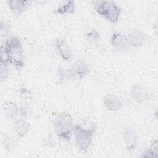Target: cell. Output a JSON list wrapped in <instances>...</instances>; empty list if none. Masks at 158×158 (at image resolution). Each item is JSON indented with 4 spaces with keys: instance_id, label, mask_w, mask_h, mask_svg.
<instances>
[{
    "instance_id": "7c38bea8",
    "label": "cell",
    "mask_w": 158,
    "mask_h": 158,
    "mask_svg": "<svg viewBox=\"0 0 158 158\" xmlns=\"http://www.w3.org/2000/svg\"><path fill=\"white\" fill-rule=\"evenodd\" d=\"M7 6L10 10L15 14L20 15L30 6V2L28 1H7Z\"/></svg>"
},
{
    "instance_id": "44dd1931",
    "label": "cell",
    "mask_w": 158,
    "mask_h": 158,
    "mask_svg": "<svg viewBox=\"0 0 158 158\" xmlns=\"http://www.w3.org/2000/svg\"><path fill=\"white\" fill-rule=\"evenodd\" d=\"M57 75L59 80H60V81H65L66 80L71 78L69 70H65L62 67H59L57 69Z\"/></svg>"
},
{
    "instance_id": "9c48e42d",
    "label": "cell",
    "mask_w": 158,
    "mask_h": 158,
    "mask_svg": "<svg viewBox=\"0 0 158 158\" xmlns=\"http://www.w3.org/2000/svg\"><path fill=\"white\" fill-rule=\"evenodd\" d=\"M123 140L128 151L132 152L137 144L138 137L135 131L132 128H127L123 133Z\"/></svg>"
},
{
    "instance_id": "2e32d148",
    "label": "cell",
    "mask_w": 158,
    "mask_h": 158,
    "mask_svg": "<svg viewBox=\"0 0 158 158\" xmlns=\"http://www.w3.org/2000/svg\"><path fill=\"white\" fill-rule=\"evenodd\" d=\"M19 98L25 105H28L33 100V94L27 88H22L19 92Z\"/></svg>"
},
{
    "instance_id": "ffe728a7",
    "label": "cell",
    "mask_w": 158,
    "mask_h": 158,
    "mask_svg": "<svg viewBox=\"0 0 158 158\" xmlns=\"http://www.w3.org/2000/svg\"><path fill=\"white\" fill-rule=\"evenodd\" d=\"M157 141H155L154 143H152L151 148L147 150L143 153L142 157H157Z\"/></svg>"
},
{
    "instance_id": "e0dca14e",
    "label": "cell",
    "mask_w": 158,
    "mask_h": 158,
    "mask_svg": "<svg viewBox=\"0 0 158 158\" xmlns=\"http://www.w3.org/2000/svg\"><path fill=\"white\" fill-rule=\"evenodd\" d=\"M9 62L4 56L1 57V81L5 80L9 74Z\"/></svg>"
},
{
    "instance_id": "7402d4cb",
    "label": "cell",
    "mask_w": 158,
    "mask_h": 158,
    "mask_svg": "<svg viewBox=\"0 0 158 158\" xmlns=\"http://www.w3.org/2000/svg\"><path fill=\"white\" fill-rule=\"evenodd\" d=\"M10 29V25L6 22L1 21L0 25V31L1 37L5 36L8 33Z\"/></svg>"
},
{
    "instance_id": "277c9868",
    "label": "cell",
    "mask_w": 158,
    "mask_h": 158,
    "mask_svg": "<svg viewBox=\"0 0 158 158\" xmlns=\"http://www.w3.org/2000/svg\"><path fill=\"white\" fill-rule=\"evenodd\" d=\"M96 126L93 125L89 128H85L81 125H76L73 127V133L78 147L83 152L87 151L95 132Z\"/></svg>"
},
{
    "instance_id": "8fae6325",
    "label": "cell",
    "mask_w": 158,
    "mask_h": 158,
    "mask_svg": "<svg viewBox=\"0 0 158 158\" xmlns=\"http://www.w3.org/2000/svg\"><path fill=\"white\" fill-rule=\"evenodd\" d=\"M103 103L107 109L110 111H116L120 109L122 103L121 99L117 96L113 94H109L104 96Z\"/></svg>"
},
{
    "instance_id": "d6986e66",
    "label": "cell",
    "mask_w": 158,
    "mask_h": 158,
    "mask_svg": "<svg viewBox=\"0 0 158 158\" xmlns=\"http://www.w3.org/2000/svg\"><path fill=\"white\" fill-rule=\"evenodd\" d=\"M87 40L93 44H96L99 42V33L95 30H93L86 34Z\"/></svg>"
},
{
    "instance_id": "8992f818",
    "label": "cell",
    "mask_w": 158,
    "mask_h": 158,
    "mask_svg": "<svg viewBox=\"0 0 158 158\" xmlns=\"http://www.w3.org/2000/svg\"><path fill=\"white\" fill-rule=\"evenodd\" d=\"M110 43L115 49L118 51L127 49L130 46L127 36L119 31H115L111 35Z\"/></svg>"
},
{
    "instance_id": "5b68a950",
    "label": "cell",
    "mask_w": 158,
    "mask_h": 158,
    "mask_svg": "<svg viewBox=\"0 0 158 158\" xmlns=\"http://www.w3.org/2000/svg\"><path fill=\"white\" fill-rule=\"evenodd\" d=\"M69 71L71 78L81 80L89 73V66L85 61L78 59L73 63Z\"/></svg>"
},
{
    "instance_id": "ac0fdd59",
    "label": "cell",
    "mask_w": 158,
    "mask_h": 158,
    "mask_svg": "<svg viewBox=\"0 0 158 158\" xmlns=\"http://www.w3.org/2000/svg\"><path fill=\"white\" fill-rule=\"evenodd\" d=\"M17 144V139L12 136H7L4 138L3 144L5 149L8 151H10L14 149L15 148Z\"/></svg>"
},
{
    "instance_id": "3957f363",
    "label": "cell",
    "mask_w": 158,
    "mask_h": 158,
    "mask_svg": "<svg viewBox=\"0 0 158 158\" xmlns=\"http://www.w3.org/2000/svg\"><path fill=\"white\" fill-rule=\"evenodd\" d=\"M98 14L112 23L118 22L120 15V9L117 4L111 1H95L93 2Z\"/></svg>"
},
{
    "instance_id": "ba28073f",
    "label": "cell",
    "mask_w": 158,
    "mask_h": 158,
    "mask_svg": "<svg viewBox=\"0 0 158 158\" xmlns=\"http://www.w3.org/2000/svg\"><path fill=\"white\" fill-rule=\"evenodd\" d=\"M56 48L60 56L66 61L72 59V53L66 41L62 38H58L55 41Z\"/></svg>"
},
{
    "instance_id": "6da1fadb",
    "label": "cell",
    "mask_w": 158,
    "mask_h": 158,
    "mask_svg": "<svg viewBox=\"0 0 158 158\" xmlns=\"http://www.w3.org/2000/svg\"><path fill=\"white\" fill-rule=\"evenodd\" d=\"M1 54L17 70L22 69L25 65L22 45L20 40L17 36H11L6 40L4 44L1 46Z\"/></svg>"
},
{
    "instance_id": "9a60e30c",
    "label": "cell",
    "mask_w": 158,
    "mask_h": 158,
    "mask_svg": "<svg viewBox=\"0 0 158 158\" xmlns=\"http://www.w3.org/2000/svg\"><path fill=\"white\" fill-rule=\"evenodd\" d=\"M75 11V4L73 1H65L62 2L56 9L55 12L57 14H72Z\"/></svg>"
},
{
    "instance_id": "5bb4252c",
    "label": "cell",
    "mask_w": 158,
    "mask_h": 158,
    "mask_svg": "<svg viewBox=\"0 0 158 158\" xmlns=\"http://www.w3.org/2000/svg\"><path fill=\"white\" fill-rule=\"evenodd\" d=\"M14 131L19 138L25 136L30 130V124L25 119H17L13 125Z\"/></svg>"
},
{
    "instance_id": "52a82bcc",
    "label": "cell",
    "mask_w": 158,
    "mask_h": 158,
    "mask_svg": "<svg viewBox=\"0 0 158 158\" xmlns=\"http://www.w3.org/2000/svg\"><path fill=\"white\" fill-rule=\"evenodd\" d=\"M127 37L130 46L133 48H139L141 46L146 40L145 34L138 28L131 29Z\"/></svg>"
},
{
    "instance_id": "4fadbf2b",
    "label": "cell",
    "mask_w": 158,
    "mask_h": 158,
    "mask_svg": "<svg viewBox=\"0 0 158 158\" xmlns=\"http://www.w3.org/2000/svg\"><path fill=\"white\" fill-rule=\"evenodd\" d=\"M2 110L4 115L7 118L15 119L18 115L19 107L12 101H6L3 104Z\"/></svg>"
},
{
    "instance_id": "7a4b0ae2",
    "label": "cell",
    "mask_w": 158,
    "mask_h": 158,
    "mask_svg": "<svg viewBox=\"0 0 158 158\" xmlns=\"http://www.w3.org/2000/svg\"><path fill=\"white\" fill-rule=\"evenodd\" d=\"M53 126L57 136L64 141L70 143L74 127L70 115L67 113L58 114L54 120Z\"/></svg>"
},
{
    "instance_id": "30bf717a",
    "label": "cell",
    "mask_w": 158,
    "mask_h": 158,
    "mask_svg": "<svg viewBox=\"0 0 158 158\" xmlns=\"http://www.w3.org/2000/svg\"><path fill=\"white\" fill-rule=\"evenodd\" d=\"M130 94L132 98L138 102H142L149 99V95L147 89L137 84L134 85L131 88Z\"/></svg>"
}]
</instances>
